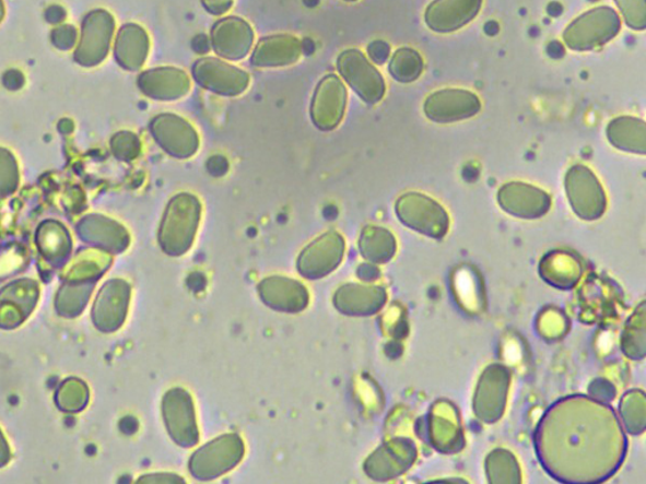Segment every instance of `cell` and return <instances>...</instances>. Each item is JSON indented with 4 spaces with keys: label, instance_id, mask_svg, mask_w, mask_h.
I'll list each match as a JSON object with an SVG mask.
<instances>
[{
    "label": "cell",
    "instance_id": "1",
    "mask_svg": "<svg viewBox=\"0 0 646 484\" xmlns=\"http://www.w3.org/2000/svg\"><path fill=\"white\" fill-rule=\"evenodd\" d=\"M539 462L555 481H608L623 464L627 439L615 410L586 396L563 398L547 410L536 430Z\"/></svg>",
    "mask_w": 646,
    "mask_h": 484
},
{
    "label": "cell",
    "instance_id": "2",
    "mask_svg": "<svg viewBox=\"0 0 646 484\" xmlns=\"http://www.w3.org/2000/svg\"><path fill=\"white\" fill-rule=\"evenodd\" d=\"M201 217V203L190 193L174 197L168 203L160 228V245L171 257L190 250Z\"/></svg>",
    "mask_w": 646,
    "mask_h": 484
},
{
    "label": "cell",
    "instance_id": "3",
    "mask_svg": "<svg viewBox=\"0 0 646 484\" xmlns=\"http://www.w3.org/2000/svg\"><path fill=\"white\" fill-rule=\"evenodd\" d=\"M396 212L400 223L432 239H443L448 233L447 211L436 200L423 193L408 192L400 196Z\"/></svg>",
    "mask_w": 646,
    "mask_h": 484
},
{
    "label": "cell",
    "instance_id": "4",
    "mask_svg": "<svg viewBox=\"0 0 646 484\" xmlns=\"http://www.w3.org/2000/svg\"><path fill=\"white\" fill-rule=\"evenodd\" d=\"M337 66L341 78L365 104H379L386 96V80L360 49L342 51Z\"/></svg>",
    "mask_w": 646,
    "mask_h": 484
},
{
    "label": "cell",
    "instance_id": "5",
    "mask_svg": "<svg viewBox=\"0 0 646 484\" xmlns=\"http://www.w3.org/2000/svg\"><path fill=\"white\" fill-rule=\"evenodd\" d=\"M245 447L238 434H226L201 447L190 459L195 479L210 481L235 469L244 457Z\"/></svg>",
    "mask_w": 646,
    "mask_h": 484
},
{
    "label": "cell",
    "instance_id": "6",
    "mask_svg": "<svg viewBox=\"0 0 646 484\" xmlns=\"http://www.w3.org/2000/svg\"><path fill=\"white\" fill-rule=\"evenodd\" d=\"M481 106L479 96L470 90L444 88L425 98L423 111L436 125H454L477 117Z\"/></svg>",
    "mask_w": 646,
    "mask_h": 484
},
{
    "label": "cell",
    "instance_id": "7",
    "mask_svg": "<svg viewBox=\"0 0 646 484\" xmlns=\"http://www.w3.org/2000/svg\"><path fill=\"white\" fill-rule=\"evenodd\" d=\"M114 28L116 22L109 12H90L81 27L80 43L73 59L85 68L102 63L109 54Z\"/></svg>",
    "mask_w": 646,
    "mask_h": 484
},
{
    "label": "cell",
    "instance_id": "8",
    "mask_svg": "<svg viewBox=\"0 0 646 484\" xmlns=\"http://www.w3.org/2000/svg\"><path fill=\"white\" fill-rule=\"evenodd\" d=\"M163 420L176 445L191 448L199 442V428L196 423L193 400L184 389H172L162 403Z\"/></svg>",
    "mask_w": 646,
    "mask_h": 484
},
{
    "label": "cell",
    "instance_id": "9",
    "mask_svg": "<svg viewBox=\"0 0 646 484\" xmlns=\"http://www.w3.org/2000/svg\"><path fill=\"white\" fill-rule=\"evenodd\" d=\"M510 387V373L502 365H492L481 375L473 410L481 422L494 424L504 414Z\"/></svg>",
    "mask_w": 646,
    "mask_h": 484
},
{
    "label": "cell",
    "instance_id": "10",
    "mask_svg": "<svg viewBox=\"0 0 646 484\" xmlns=\"http://www.w3.org/2000/svg\"><path fill=\"white\" fill-rule=\"evenodd\" d=\"M348 108V90L339 76L326 75L315 90L310 103V119L317 129L332 131L345 117Z\"/></svg>",
    "mask_w": 646,
    "mask_h": 484
},
{
    "label": "cell",
    "instance_id": "11",
    "mask_svg": "<svg viewBox=\"0 0 646 484\" xmlns=\"http://www.w3.org/2000/svg\"><path fill=\"white\" fill-rule=\"evenodd\" d=\"M151 134L163 151L179 160L190 158L199 150V135L195 128L177 115L155 117L151 122Z\"/></svg>",
    "mask_w": 646,
    "mask_h": 484
},
{
    "label": "cell",
    "instance_id": "12",
    "mask_svg": "<svg viewBox=\"0 0 646 484\" xmlns=\"http://www.w3.org/2000/svg\"><path fill=\"white\" fill-rule=\"evenodd\" d=\"M345 253V240L337 232H329L310 243L301 252L297 269L302 276L321 279L337 269Z\"/></svg>",
    "mask_w": 646,
    "mask_h": 484
},
{
    "label": "cell",
    "instance_id": "13",
    "mask_svg": "<svg viewBox=\"0 0 646 484\" xmlns=\"http://www.w3.org/2000/svg\"><path fill=\"white\" fill-rule=\"evenodd\" d=\"M196 82L210 92L224 96H238L249 86L247 72L218 59H201L193 64Z\"/></svg>",
    "mask_w": 646,
    "mask_h": 484
},
{
    "label": "cell",
    "instance_id": "14",
    "mask_svg": "<svg viewBox=\"0 0 646 484\" xmlns=\"http://www.w3.org/2000/svg\"><path fill=\"white\" fill-rule=\"evenodd\" d=\"M130 299V285L121 279L106 282L97 294L93 308V322L97 330L113 333L125 323Z\"/></svg>",
    "mask_w": 646,
    "mask_h": 484
},
{
    "label": "cell",
    "instance_id": "15",
    "mask_svg": "<svg viewBox=\"0 0 646 484\" xmlns=\"http://www.w3.org/2000/svg\"><path fill=\"white\" fill-rule=\"evenodd\" d=\"M481 8L482 0H433L424 12V22L431 31L448 35L468 26Z\"/></svg>",
    "mask_w": 646,
    "mask_h": 484
},
{
    "label": "cell",
    "instance_id": "16",
    "mask_svg": "<svg viewBox=\"0 0 646 484\" xmlns=\"http://www.w3.org/2000/svg\"><path fill=\"white\" fill-rule=\"evenodd\" d=\"M415 458L416 449L411 440H392L367 459L365 472L374 480H391L411 469Z\"/></svg>",
    "mask_w": 646,
    "mask_h": 484
},
{
    "label": "cell",
    "instance_id": "17",
    "mask_svg": "<svg viewBox=\"0 0 646 484\" xmlns=\"http://www.w3.org/2000/svg\"><path fill=\"white\" fill-rule=\"evenodd\" d=\"M497 202L509 215L521 219L541 217L551 206L545 192L521 182L504 185L497 192Z\"/></svg>",
    "mask_w": 646,
    "mask_h": 484
},
{
    "label": "cell",
    "instance_id": "18",
    "mask_svg": "<svg viewBox=\"0 0 646 484\" xmlns=\"http://www.w3.org/2000/svg\"><path fill=\"white\" fill-rule=\"evenodd\" d=\"M255 40L250 24L236 16L219 21L211 31V46L226 60H242L247 56Z\"/></svg>",
    "mask_w": 646,
    "mask_h": 484
},
{
    "label": "cell",
    "instance_id": "19",
    "mask_svg": "<svg viewBox=\"0 0 646 484\" xmlns=\"http://www.w3.org/2000/svg\"><path fill=\"white\" fill-rule=\"evenodd\" d=\"M78 234L81 240L113 253L125 251L130 241L125 227L117 221L101 215H89L81 220Z\"/></svg>",
    "mask_w": 646,
    "mask_h": 484
},
{
    "label": "cell",
    "instance_id": "20",
    "mask_svg": "<svg viewBox=\"0 0 646 484\" xmlns=\"http://www.w3.org/2000/svg\"><path fill=\"white\" fill-rule=\"evenodd\" d=\"M261 300L268 307L284 314H298L308 306V292L304 285L289 278L265 279L258 286Z\"/></svg>",
    "mask_w": 646,
    "mask_h": 484
},
{
    "label": "cell",
    "instance_id": "21",
    "mask_svg": "<svg viewBox=\"0 0 646 484\" xmlns=\"http://www.w3.org/2000/svg\"><path fill=\"white\" fill-rule=\"evenodd\" d=\"M143 94L155 101L171 102L185 96L190 90V78L183 70L162 68L149 70L138 78Z\"/></svg>",
    "mask_w": 646,
    "mask_h": 484
},
{
    "label": "cell",
    "instance_id": "22",
    "mask_svg": "<svg viewBox=\"0 0 646 484\" xmlns=\"http://www.w3.org/2000/svg\"><path fill=\"white\" fill-rule=\"evenodd\" d=\"M387 302V293L376 285H343L334 294V307L347 316H372Z\"/></svg>",
    "mask_w": 646,
    "mask_h": 484
},
{
    "label": "cell",
    "instance_id": "23",
    "mask_svg": "<svg viewBox=\"0 0 646 484\" xmlns=\"http://www.w3.org/2000/svg\"><path fill=\"white\" fill-rule=\"evenodd\" d=\"M38 299V285L30 279L7 285L2 293V326L14 328L34 310Z\"/></svg>",
    "mask_w": 646,
    "mask_h": 484
},
{
    "label": "cell",
    "instance_id": "24",
    "mask_svg": "<svg viewBox=\"0 0 646 484\" xmlns=\"http://www.w3.org/2000/svg\"><path fill=\"white\" fill-rule=\"evenodd\" d=\"M304 51V44L291 35H277L260 39L251 56L257 68H283L296 63Z\"/></svg>",
    "mask_w": 646,
    "mask_h": 484
},
{
    "label": "cell",
    "instance_id": "25",
    "mask_svg": "<svg viewBox=\"0 0 646 484\" xmlns=\"http://www.w3.org/2000/svg\"><path fill=\"white\" fill-rule=\"evenodd\" d=\"M430 437L438 452L456 453L463 446L459 417L448 404H438L431 414Z\"/></svg>",
    "mask_w": 646,
    "mask_h": 484
},
{
    "label": "cell",
    "instance_id": "26",
    "mask_svg": "<svg viewBox=\"0 0 646 484\" xmlns=\"http://www.w3.org/2000/svg\"><path fill=\"white\" fill-rule=\"evenodd\" d=\"M150 51V38L137 24L121 27L116 44V59L122 69H141Z\"/></svg>",
    "mask_w": 646,
    "mask_h": 484
},
{
    "label": "cell",
    "instance_id": "27",
    "mask_svg": "<svg viewBox=\"0 0 646 484\" xmlns=\"http://www.w3.org/2000/svg\"><path fill=\"white\" fill-rule=\"evenodd\" d=\"M568 196L572 208L585 220L599 219L607 208L602 188L590 174L587 176L586 188L585 184H576L575 179L568 180Z\"/></svg>",
    "mask_w": 646,
    "mask_h": 484
},
{
    "label": "cell",
    "instance_id": "28",
    "mask_svg": "<svg viewBox=\"0 0 646 484\" xmlns=\"http://www.w3.org/2000/svg\"><path fill=\"white\" fill-rule=\"evenodd\" d=\"M38 249L54 267H61L70 257L72 241L67 228L57 221H45L37 229Z\"/></svg>",
    "mask_w": 646,
    "mask_h": 484
},
{
    "label": "cell",
    "instance_id": "29",
    "mask_svg": "<svg viewBox=\"0 0 646 484\" xmlns=\"http://www.w3.org/2000/svg\"><path fill=\"white\" fill-rule=\"evenodd\" d=\"M359 250L372 264H386L397 252V240L389 229L366 226L359 239Z\"/></svg>",
    "mask_w": 646,
    "mask_h": 484
},
{
    "label": "cell",
    "instance_id": "30",
    "mask_svg": "<svg viewBox=\"0 0 646 484\" xmlns=\"http://www.w3.org/2000/svg\"><path fill=\"white\" fill-rule=\"evenodd\" d=\"M578 261L567 253H554L542 261L541 274L548 283L557 288H572L580 276Z\"/></svg>",
    "mask_w": 646,
    "mask_h": 484
},
{
    "label": "cell",
    "instance_id": "31",
    "mask_svg": "<svg viewBox=\"0 0 646 484\" xmlns=\"http://www.w3.org/2000/svg\"><path fill=\"white\" fill-rule=\"evenodd\" d=\"M621 349L632 359L646 356V300L629 318L621 338Z\"/></svg>",
    "mask_w": 646,
    "mask_h": 484
},
{
    "label": "cell",
    "instance_id": "32",
    "mask_svg": "<svg viewBox=\"0 0 646 484\" xmlns=\"http://www.w3.org/2000/svg\"><path fill=\"white\" fill-rule=\"evenodd\" d=\"M95 286V282L64 283L56 297V309L64 317H77L84 310Z\"/></svg>",
    "mask_w": 646,
    "mask_h": 484
},
{
    "label": "cell",
    "instance_id": "33",
    "mask_svg": "<svg viewBox=\"0 0 646 484\" xmlns=\"http://www.w3.org/2000/svg\"><path fill=\"white\" fill-rule=\"evenodd\" d=\"M390 75L400 84H412L424 71L423 57L414 48H398L388 66Z\"/></svg>",
    "mask_w": 646,
    "mask_h": 484
},
{
    "label": "cell",
    "instance_id": "34",
    "mask_svg": "<svg viewBox=\"0 0 646 484\" xmlns=\"http://www.w3.org/2000/svg\"><path fill=\"white\" fill-rule=\"evenodd\" d=\"M619 412L623 421L624 429L641 436L646 430V393L641 390H632L625 393L620 401Z\"/></svg>",
    "mask_w": 646,
    "mask_h": 484
},
{
    "label": "cell",
    "instance_id": "35",
    "mask_svg": "<svg viewBox=\"0 0 646 484\" xmlns=\"http://www.w3.org/2000/svg\"><path fill=\"white\" fill-rule=\"evenodd\" d=\"M488 480L492 483L514 484L521 482L517 459L505 449H496L486 458Z\"/></svg>",
    "mask_w": 646,
    "mask_h": 484
},
{
    "label": "cell",
    "instance_id": "36",
    "mask_svg": "<svg viewBox=\"0 0 646 484\" xmlns=\"http://www.w3.org/2000/svg\"><path fill=\"white\" fill-rule=\"evenodd\" d=\"M110 264V258L103 253H95L89 251L86 256L81 257V260L75 261V264L70 269L68 275L69 281L75 282H96Z\"/></svg>",
    "mask_w": 646,
    "mask_h": 484
},
{
    "label": "cell",
    "instance_id": "37",
    "mask_svg": "<svg viewBox=\"0 0 646 484\" xmlns=\"http://www.w3.org/2000/svg\"><path fill=\"white\" fill-rule=\"evenodd\" d=\"M89 401V389L85 382L78 379L64 381L57 391L56 403L64 413H79Z\"/></svg>",
    "mask_w": 646,
    "mask_h": 484
},
{
    "label": "cell",
    "instance_id": "38",
    "mask_svg": "<svg viewBox=\"0 0 646 484\" xmlns=\"http://www.w3.org/2000/svg\"><path fill=\"white\" fill-rule=\"evenodd\" d=\"M20 182L19 164L10 151L0 152V190L3 197L17 190Z\"/></svg>",
    "mask_w": 646,
    "mask_h": 484
},
{
    "label": "cell",
    "instance_id": "39",
    "mask_svg": "<svg viewBox=\"0 0 646 484\" xmlns=\"http://www.w3.org/2000/svg\"><path fill=\"white\" fill-rule=\"evenodd\" d=\"M141 142L130 131H119L111 138L110 150L120 161L132 162L141 153Z\"/></svg>",
    "mask_w": 646,
    "mask_h": 484
},
{
    "label": "cell",
    "instance_id": "40",
    "mask_svg": "<svg viewBox=\"0 0 646 484\" xmlns=\"http://www.w3.org/2000/svg\"><path fill=\"white\" fill-rule=\"evenodd\" d=\"M618 2L633 27L646 26V0H618Z\"/></svg>",
    "mask_w": 646,
    "mask_h": 484
},
{
    "label": "cell",
    "instance_id": "41",
    "mask_svg": "<svg viewBox=\"0 0 646 484\" xmlns=\"http://www.w3.org/2000/svg\"><path fill=\"white\" fill-rule=\"evenodd\" d=\"M77 29L72 26H61L56 28L51 35L52 44L57 48L62 49V51H68V49L72 48L77 43Z\"/></svg>",
    "mask_w": 646,
    "mask_h": 484
},
{
    "label": "cell",
    "instance_id": "42",
    "mask_svg": "<svg viewBox=\"0 0 646 484\" xmlns=\"http://www.w3.org/2000/svg\"><path fill=\"white\" fill-rule=\"evenodd\" d=\"M367 54H369L371 59L378 64H383L388 60L390 54V46L384 40H374L369 46H367Z\"/></svg>",
    "mask_w": 646,
    "mask_h": 484
},
{
    "label": "cell",
    "instance_id": "43",
    "mask_svg": "<svg viewBox=\"0 0 646 484\" xmlns=\"http://www.w3.org/2000/svg\"><path fill=\"white\" fill-rule=\"evenodd\" d=\"M590 393L592 398L608 403L615 396V390H613L610 382L597 380L591 385Z\"/></svg>",
    "mask_w": 646,
    "mask_h": 484
},
{
    "label": "cell",
    "instance_id": "44",
    "mask_svg": "<svg viewBox=\"0 0 646 484\" xmlns=\"http://www.w3.org/2000/svg\"><path fill=\"white\" fill-rule=\"evenodd\" d=\"M201 2L208 12L220 15L231 10L234 0H201Z\"/></svg>",
    "mask_w": 646,
    "mask_h": 484
},
{
    "label": "cell",
    "instance_id": "45",
    "mask_svg": "<svg viewBox=\"0 0 646 484\" xmlns=\"http://www.w3.org/2000/svg\"><path fill=\"white\" fill-rule=\"evenodd\" d=\"M138 482L176 483V482H185V480L181 477H178L177 474L155 473V474H146V475H144V477L139 479Z\"/></svg>",
    "mask_w": 646,
    "mask_h": 484
},
{
    "label": "cell",
    "instance_id": "46",
    "mask_svg": "<svg viewBox=\"0 0 646 484\" xmlns=\"http://www.w3.org/2000/svg\"><path fill=\"white\" fill-rule=\"evenodd\" d=\"M227 168V161L222 155H215V157L210 158L208 162V169L211 175L223 176L226 174Z\"/></svg>",
    "mask_w": 646,
    "mask_h": 484
},
{
    "label": "cell",
    "instance_id": "47",
    "mask_svg": "<svg viewBox=\"0 0 646 484\" xmlns=\"http://www.w3.org/2000/svg\"><path fill=\"white\" fill-rule=\"evenodd\" d=\"M3 82L7 88L19 90L24 84V78L20 71L11 70L5 73Z\"/></svg>",
    "mask_w": 646,
    "mask_h": 484
},
{
    "label": "cell",
    "instance_id": "48",
    "mask_svg": "<svg viewBox=\"0 0 646 484\" xmlns=\"http://www.w3.org/2000/svg\"><path fill=\"white\" fill-rule=\"evenodd\" d=\"M60 130L62 131V133H70V131L72 130V122H70L69 120L61 121Z\"/></svg>",
    "mask_w": 646,
    "mask_h": 484
},
{
    "label": "cell",
    "instance_id": "49",
    "mask_svg": "<svg viewBox=\"0 0 646 484\" xmlns=\"http://www.w3.org/2000/svg\"><path fill=\"white\" fill-rule=\"evenodd\" d=\"M343 2H347V3H355V2H357V0H343Z\"/></svg>",
    "mask_w": 646,
    "mask_h": 484
}]
</instances>
